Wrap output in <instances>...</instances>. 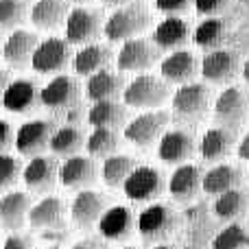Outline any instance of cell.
<instances>
[{"label": "cell", "instance_id": "7", "mask_svg": "<svg viewBox=\"0 0 249 249\" xmlns=\"http://www.w3.org/2000/svg\"><path fill=\"white\" fill-rule=\"evenodd\" d=\"M249 112L247 96L241 88H225L214 101V121L219 127L225 129H236L245 123Z\"/></svg>", "mask_w": 249, "mask_h": 249}, {"label": "cell", "instance_id": "23", "mask_svg": "<svg viewBox=\"0 0 249 249\" xmlns=\"http://www.w3.org/2000/svg\"><path fill=\"white\" fill-rule=\"evenodd\" d=\"M31 199L26 193L9 190L0 199V225L7 230H20L24 221H29Z\"/></svg>", "mask_w": 249, "mask_h": 249}, {"label": "cell", "instance_id": "53", "mask_svg": "<svg viewBox=\"0 0 249 249\" xmlns=\"http://www.w3.org/2000/svg\"><path fill=\"white\" fill-rule=\"evenodd\" d=\"M79 2H88V0H79Z\"/></svg>", "mask_w": 249, "mask_h": 249}, {"label": "cell", "instance_id": "39", "mask_svg": "<svg viewBox=\"0 0 249 249\" xmlns=\"http://www.w3.org/2000/svg\"><path fill=\"white\" fill-rule=\"evenodd\" d=\"M22 175V164L18 158L7 153H0V193L13 188L16 181L20 179Z\"/></svg>", "mask_w": 249, "mask_h": 249}, {"label": "cell", "instance_id": "11", "mask_svg": "<svg viewBox=\"0 0 249 249\" xmlns=\"http://www.w3.org/2000/svg\"><path fill=\"white\" fill-rule=\"evenodd\" d=\"M241 70V61L238 55L232 51H225V48H216L210 51L201 61V74L206 81L216 83V86H223L230 83Z\"/></svg>", "mask_w": 249, "mask_h": 249}, {"label": "cell", "instance_id": "21", "mask_svg": "<svg viewBox=\"0 0 249 249\" xmlns=\"http://www.w3.org/2000/svg\"><path fill=\"white\" fill-rule=\"evenodd\" d=\"M138 221H133V214L129 208L124 206H114L107 208L105 214L99 221V232L105 241H124L131 236L136 230Z\"/></svg>", "mask_w": 249, "mask_h": 249}, {"label": "cell", "instance_id": "43", "mask_svg": "<svg viewBox=\"0 0 249 249\" xmlns=\"http://www.w3.org/2000/svg\"><path fill=\"white\" fill-rule=\"evenodd\" d=\"M2 249H33L29 236H20V234H11V236L4 238Z\"/></svg>", "mask_w": 249, "mask_h": 249}, {"label": "cell", "instance_id": "54", "mask_svg": "<svg viewBox=\"0 0 249 249\" xmlns=\"http://www.w3.org/2000/svg\"><path fill=\"white\" fill-rule=\"evenodd\" d=\"M247 249H249V243H247Z\"/></svg>", "mask_w": 249, "mask_h": 249}, {"label": "cell", "instance_id": "48", "mask_svg": "<svg viewBox=\"0 0 249 249\" xmlns=\"http://www.w3.org/2000/svg\"><path fill=\"white\" fill-rule=\"evenodd\" d=\"M243 79L249 83V59H245V64H243Z\"/></svg>", "mask_w": 249, "mask_h": 249}, {"label": "cell", "instance_id": "17", "mask_svg": "<svg viewBox=\"0 0 249 249\" xmlns=\"http://www.w3.org/2000/svg\"><path fill=\"white\" fill-rule=\"evenodd\" d=\"M96 179V166L92 158L72 155L59 166V181L68 190H86Z\"/></svg>", "mask_w": 249, "mask_h": 249}, {"label": "cell", "instance_id": "45", "mask_svg": "<svg viewBox=\"0 0 249 249\" xmlns=\"http://www.w3.org/2000/svg\"><path fill=\"white\" fill-rule=\"evenodd\" d=\"M238 158L241 160H249V131L243 136V140L238 142Z\"/></svg>", "mask_w": 249, "mask_h": 249}, {"label": "cell", "instance_id": "49", "mask_svg": "<svg viewBox=\"0 0 249 249\" xmlns=\"http://www.w3.org/2000/svg\"><path fill=\"white\" fill-rule=\"evenodd\" d=\"M153 249H175V247H173V245H155Z\"/></svg>", "mask_w": 249, "mask_h": 249}, {"label": "cell", "instance_id": "51", "mask_svg": "<svg viewBox=\"0 0 249 249\" xmlns=\"http://www.w3.org/2000/svg\"><path fill=\"white\" fill-rule=\"evenodd\" d=\"M51 249H59V245H55V247H51Z\"/></svg>", "mask_w": 249, "mask_h": 249}, {"label": "cell", "instance_id": "38", "mask_svg": "<svg viewBox=\"0 0 249 249\" xmlns=\"http://www.w3.org/2000/svg\"><path fill=\"white\" fill-rule=\"evenodd\" d=\"M26 16L24 0H0V29H16Z\"/></svg>", "mask_w": 249, "mask_h": 249}, {"label": "cell", "instance_id": "8", "mask_svg": "<svg viewBox=\"0 0 249 249\" xmlns=\"http://www.w3.org/2000/svg\"><path fill=\"white\" fill-rule=\"evenodd\" d=\"M55 124L51 121H29L16 131V149L20 155L37 158L44 149H51V140L55 133Z\"/></svg>", "mask_w": 249, "mask_h": 249}, {"label": "cell", "instance_id": "35", "mask_svg": "<svg viewBox=\"0 0 249 249\" xmlns=\"http://www.w3.org/2000/svg\"><path fill=\"white\" fill-rule=\"evenodd\" d=\"M247 210V195L241 188L219 195L214 201V214L223 221H234Z\"/></svg>", "mask_w": 249, "mask_h": 249}, {"label": "cell", "instance_id": "41", "mask_svg": "<svg viewBox=\"0 0 249 249\" xmlns=\"http://www.w3.org/2000/svg\"><path fill=\"white\" fill-rule=\"evenodd\" d=\"M190 2H195V0H155V7L162 13L177 16V13H184L190 7Z\"/></svg>", "mask_w": 249, "mask_h": 249}, {"label": "cell", "instance_id": "1", "mask_svg": "<svg viewBox=\"0 0 249 249\" xmlns=\"http://www.w3.org/2000/svg\"><path fill=\"white\" fill-rule=\"evenodd\" d=\"M149 24V11L140 2H129L124 7H118L107 18L103 31L112 42H127L133 39V35L140 33Z\"/></svg>", "mask_w": 249, "mask_h": 249}, {"label": "cell", "instance_id": "22", "mask_svg": "<svg viewBox=\"0 0 249 249\" xmlns=\"http://www.w3.org/2000/svg\"><path fill=\"white\" fill-rule=\"evenodd\" d=\"M160 72L164 81L186 86V83H193V77L197 74V59L190 51H173L160 64Z\"/></svg>", "mask_w": 249, "mask_h": 249}, {"label": "cell", "instance_id": "34", "mask_svg": "<svg viewBox=\"0 0 249 249\" xmlns=\"http://www.w3.org/2000/svg\"><path fill=\"white\" fill-rule=\"evenodd\" d=\"M136 171V162L129 155H109L103 162V181L107 186H124V181L129 179V175Z\"/></svg>", "mask_w": 249, "mask_h": 249}, {"label": "cell", "instance_id": "2", "mask_svg": "<svg viewBox=\"0 0 249 249\" xmlns=\"http://www.w3.org/2000/svg\"><path fill=\"white\" fill-rule=\"evenodd\" d=\"M177 214L166 203H153L146 206L138 216V234L146 243H162L175 232Z\"/></svg>", "mask_w": 249, "mask_h": 249}, {"label": "cell", "instance_id": "4", "mask_svg": "<svg viewBox=\"0 0 249 249\" xmlns=\"http://www.w3.org/2000/svg\"><path fill=\"white\" fill-rule=\"evenodd\" d=\"M171 107H173V114L179 121H186V123L201 121L203 114L210 107V90L206 86H201V83L179 86L177 92L173 94Z\"/></svg>", "mask_w": 249, "mask_h": 249}, {"label": "cell", "instance_id": "29", "mask_svg": "<svg viewBox=\"0 0 249 249\" xmlns=\"http://www.w3.org/2000/svg\"><path fill=\"white\" fill-rule=\"evenodd\" d=\"M123 77L109 72V70H101V72L92 74L86 83V94L90 101L99 103V101H114L121 92H124Z\"/></svg>", "mask_w": 249, "mask_h": 249}, {"label": "cell", "instance_id": "10", "mask_svg": "<svg viewBox=\"0 0 249 249\" xmlns=\"http://www.w3.org/2000/svg\"><path fill=\"white\" fill-rule=\"evenodd\" d=\"M68 61H70V42L68 39L51 37L39 42V46L33 53L31 66L39 74H51L64 70L68 66Z\"/></svg>", "mask_w": 249, "mask_h": 249}, {"label": "cell", "instance_id": "16", "mask_svg": "<svg viewBox=\"0 0 249 249\" xmlns=\"http://www.w3.org/2000/svg\"><path fill=\"white\" fill-rule=\"evenodd\" d=\"M39 103H42V90H37V86L33 81H29V79L11 81L2 96L4 109L13 114H29Z\"/></svg>", "mask_w": 249, "mask_h": 249}, {"label": "cell", "instance_id": "9", "mask_svg": "<svg viewBox=\"0 0 249 249\" xmlns=\"http://www.w3.org/2000/svg\"><path fill=\"white\" fill-rule=\"evenodd\" d=\"M166 112H146L136 116L124 127V138L136 146H151L164 136V129L168 124Z\"/></svg>", "mask_w": 249, "mask_h": 249}, {"label": "cell", "instance_id": "14", "mask_svg": "<svg viewBox=\"0 0 249 249\" xmlns=\"http://www.w3.org/2000/svg\"><path fill=\"white\" fill-rule=\"evenodd\" d=\"M105 210H107V201L103 195L94 193V190H79V195L70 206V216L77 228L88 230L94 223H99Z\"/></svg>", "mask_w": 249, "mask_h": 249}, {"label": "cell", "instance_id": "6", "mask_svg": "<svg viewBox=\"0 0 249 249\" xmlns=\"http://www.w3.org/2000/svg\"><path fill=\"white\" fill-rule=\"evenodd\" d=\"M42 105L55 114H68L79 107V86L72 77L59 74L42 88Z\"/></svg>", "mask_w": 249, "mask_h": 249}, {"label": "cell", "instance_id": "44", "mask_svg": "<svg viewBox=\"0 0 249 249\" xmlns=\"http://www.w3.org/2000/svg\"><path fill=\"white\" fill-rule=\"evenodd\" d=\"M70 249H109L107 243L101 241V238H83V241H77Z\"/></svg>", "mask_w": 249, "mask_h": 249}, {"label": "cell", "instance_id": "31", "mask_svg": "<svg viewBox=\"0 0 249 249\" xmlns=\"http://www.w3.org/2000/svg\"><path fill=\"white\" fill-rule=\"evenodd\" d=\"M127 118L124 105H118L116 101H99L88 112V123L94 129H116Z\"/></svg>", "mask_w": 249, "mask_h": 249}, {"label": "cell", "instance_id": "20", "mask_svg": "<svg viewBox=\"0 0 249 249\" xmlns=\"http://www.w3.org/2000/svg\"><path fill=\"white\" fill-rule=\"evenodd\" d=\"M168 190L175 201L188 203L197 197L199 190H203V175L201 168L195 164H181L168 179Z\"/></svg>", "mask_w": 249, "mask_h": 249}, {"label": "cell", "instance_id": "26", "mask_svg": "<svg viewBox=\"0 0 249 249\" xmlns=\"http://www.w3.org/2000/svg\"><path fill=\"white\" fill-rule=\"evenodd\" d=\"M112 61V51L103 44H86L81 51L74 55L72 66L74 72L81 77H92V74L101 72L107 68V64Z\"/></svg>", "mask_w": 249, "mask_h": 249}, {"label": "cell", "instance_id": "28", "mask_svg": "<svg viewBox=\"0 0 249 249\" xmlns=\"http://www.w3.org/2000/svg\"><path fill=\"white\" fill-rule=\"evenodd\" d=\"M68 2L66 0H37L31 9V22L37 29H57L68 20Z\"/></svg>", "mask_w": 249, "mask_h": 249}, {"label": "cell", "instance_id": "24", "mask_svg": "<svg viewBox=\"0 0 249 249\" xmlns=\"http://www.w3.org/2000/svg\"><path fill=\"white\" fill-rule=\"evenodd\" d=\"M190 37V29L181 18L168 16L155 26L153 44L160 51H179Z\"/></svg>", "mask_w": 249, "mask_h": 249}, {"label": "cell", "instance_id": "42", "mask_svg": "<svg viewBox=\"0 0 249 249\" xmlns=\"http://www.w3.org/2000/svg\"><path fill=\"white\" fill-rule=\"evenodd\" d=\"M11 144H16V136H13L11 124L7 121H0V153H4Z\"/></svg>", "mask_w": 249, "mask_h": 249}, {"label": "cell", "instance_id": "30", "mask_svg": "<svg viewBox=\"0 0 249 249\" xmlns=\"http://www.w3.org/2000/svg\"><path fill=\"white\" fill-rule=\"evenodd\" d=\"M238 184H241V171L230 164H219L203 175V190L208 195H216V197L228 190L238 188Z\"/></svg>", "mask_w": 249, "mask_h": 249}, {"label": "cell", "instance_id": "55", "mask_svg": "<svg viewBox=\"0 0 249 249\" xmlns=\"http://www.w3.org/2000/svg\"><path fill=\"white\" fill-rule=\"evenodd\" d=\"M0 53H2V48H0Z\"/></svg>", "mask_w": 249, "mask_h": 249}, {"label": "cell", "instance_id": "15", "mask_svg": "<svg viewBox=\"0 0 249 249\" xmlns=\"http://www.w3.org/2000/svg\"><path fill=\"white\" fill-rule=\"evenodd\" d=\"M22 179H24L26 188H31L33 193H48L59 179V166H57L55 158L37 155V158H31V162L24 166Z\"/></svg>", "mask_w": 249, "mask_h": 249}, {"label": "cell", "instance_id": "5", "mask_svg": "<svg viewBox=\"0 0 249 249\" xmlns=\"http://www.w3.org/2000/svg\"><path fill=\"white\" fill-rule=\"evenodd\" d=\"M124 197L133 203H149L158 199L164 190V177L153 166H136L123 186Z\"/></svg>", "mask_w": 249, "mask_h": 249}, {"label": "cell", "instance_id": "47", "mask_svg": "<svg viewBox=\"0 0 249 249\" xmlns=\"http://www.w3.org/2000/svg\"><path fill=\"white\" fill-rule=\"evenodd\" d=\"M105 4H112V7H124V4H129L131 0H103Z\"/></svg>", "mask_w": 249, "mask_h": 249}, {"label": "cell", "instance_id": "52", "mask_svg": "<svg viewBox=\"0 0 249 249\" xmlns=\"http://www.w3.org/2000/svg\"><path fill=\"white\" fill-rule=\"evenodd\" d=\"M124 249H138V247H124Z\"/></svg>", "mask_w": 249, "mask_h": 249}, {"label": "cell", "instance_id": "18", "mask_svg": "<svg viewBox=\"0 0 249 249\" xmlns=\"http://www.w3.org/2000/svg\"><path fill=\"white\" fill-rule=\"evenodd\" d=\"M158 155L166 164H184L195 155V138L188 131L173 129L160 138Z\"/></svg>", "mask_w": 249, "mask_h": 249}, {"label": "cell", "instance_id": "13", "mask_svg": "<svg viewBox=\"0 0 249 249\" xmlns=\"http://www.w3.org/2000/svg\"><path fill=\"white\" fill-rule=\"evenodd\" d=\"M101 33V16L92 9H72L66 20V39L70 44L94 42Z\"/></svg>", "mask_w": 249, "mask_h": 249}, {"label": "cell", "instance_id": "27", "mask_svg": "<svg viewBox=\"0 0 249 249\" xmlns=\"http://www.w3.org/2000/svg\"><path fill=\"white\" fill-rule=\"evenodd\" d=\"M234 146V131L225 127H212L203 133L199 151L206 162H219V160L228 158L230 151Z\"/></svg>", "mask_w": 249, "mask_h": 249}, {"label": "cell", "instance_id": "12", "mask_svg": "<svg viewBox=\"0 0 249 249\" xmlns=\"http://www.w3.org/2000/svg\"><path fill=\"white\" fill-rule=\"evenodd\" d=\"M160 59V48L151 44L149 39H127L123 48L118 51V68L136 72V70H146Z\"/></svg>", "mask_w": 249, "mask_h": 249}, {"label": "cell", "instance_id": "3", "mask_svg": "<svg viewBox=\"0 0 249 249\" xmlns=\"http://www.w3.org/2000/svg\"><path fill=\"white\" fill-rule=\"evenodd\" d=\"M168 99V88L164 81L151 77V74H140L131 83H127L123 92V101L129 107L138 109H153L160 107Z\"/></svg>", "mask_w": 249, "mask_h": 249}, {"label": "cell", "instance_id": "50", "mask_svg": "<svg viewBox=\"0 0 249 249\" xmlns=\"http://www.w3.org/2000/svg\"><path fill=\"white\" fill-rule=\"evenodd\" d=\"M241 2H245V4H249V0H241Z\"/></svg>", "mask_w": 249, "mask_h": 249}, {"label": "cell", "instance_id": "46", "mask_svg": "<svg viewBox=\"0 0 249 249\" xmlns=\"http://www.w3.org/2000/svg\"><path fill=\"white\" fill-rule=\"evenodd\" d=\"M9 74H7V70H0V99L4 96V92H7V88H9Z\"/></svg>", "mask_w": 249, "mask_h": 249}, {"label": "cell", "instance_id": "25", "mask_svg": "<svg viewBox=\"0 0 249 249\" xmlns=\"http://www.w3.org/2000/svg\"><path fill=\"white\" fill-rule=\"evenodd\" d=\"M66 214V206L59 197H46L35 203L29 212L31 228L37 230H61V221Z\"/></svg>", "mask_w": 249, "mask_h": 249}, {"label": "cell", "instance_id": "19", "mask_svg": "<svg viewBox=\"0 0 249 249\" xmlns=\"http://www.w3.org/2000/svg\"><path fill=\"white\" fill-rule=\"evenodd\" d=\"M37 46H39L37 35L31 33V31L16 29L7 37V42L2 44V57L13 68H24L26 64H31L33 53Z\"/></svg>", "mask_w": 249, "mask_h": 249}, {"label": "cell", "instance_id": "32", "mask_svg": "<svg viewBox=\"0 0 249 249\" xmlns=\"http://www.w3.org/2000/svg\"><path fill=\"white\" fill-rule=\"evenodd\" d=\"M193 39L203 51H216L225 39V22L219 20V18H206V20L195 29Z\"/></svg>", "mask_w": 249, "mask_h": 249}, {"label": "cell", "instance_id": "33", "mask_svg": "<svg viewBox=\"0 0 249 249\" xmlns=\"http://www.w3.org/2000/svg\"><path fill=\"white\" fill-rule=\"evenodd\" d=\"M81 146H83V133L79 131L74 124L59 127L55 133H53L51 151L55 155H61V158L68 160V158H72V155H77Z\"/></svg>", "mask_w": 249, "mask_h": 249}, {"label": "cell", "instance_id": "37", "mask_svg": "<svg viewBox=\"0 0 249 249\" xmlns=\"http://www.w3.org/2000/svg\"><path fill=\"white\" fill-rule=\"evenodd\" d=\"M249 243V236L245 228L238 223H230L223 228L212 241V249H245Z\"/></svg>", "mask_w": 249, "mask_h": 249}, {"label": "cell", "instance_id": "36", "mask_svg": "<svg viewBox=\"0 0 249 249\" xmlns=\"http://www.w3.org/2000/svg\"><path fill=\"white\" fill-rule=\"evenodd\" d=\"M86 149L92 158H109L118 149V136L114 129H94L86 140Z\"/></svg>", "mask_w": 249, "mask_h": 249}, {"label": "cell", "instance_id": "40", "mask_svg": "<svg viewBox=\"0 0 249 249\" xmlns=\"http://www.w3.org/2000/svg\"><path fill=\"white\" fill-rule=\"evenodd\" d=\"M195 9L199 16H216L219 11H223L228 7V0H195Z\"/></svg>", "mask_w": 249, "mask_h": 249}]
</instances>
